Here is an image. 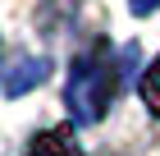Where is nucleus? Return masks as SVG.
I'll list each match as a JSON object with an SVG mask.
<instances>
[{
	"label": "nucleus",
	"mask_w": 160,
	"mask_h": 156,
	"mask_svg": "<svg viewBox=\"0 0 160 156\" xmlns=\"http://www.w3.org/2000/svg\"><path fill=\"white\" fill-rule=\"evenodd\" d=\"M114 101V64L105 55H82L69 73V110L78 124H96Z\"/></svg>",
	"instance_id": "obj_1"
},
{
	"label": "nucleus",
	"mask_w": 160,
	"mask_h": 156,
	"mask_svg": "<svg viewBox=\"0 0 160 156\" xmlns=\"http://www.w3.org/2000/svg\"><path fill=\"white\" fill-rule=\"evenodd\" d=\"M133 5V14H151V9H160V0H128Z\"/></svg>",
	"instance_id": "obj_5"
},
{
	"label": "nucleus",
	"mask_w": 160,
	"mask_h": 156,
	"mask_svg": "<svg viewBox=\"0 0 160 156\" xmlns=\"http://www.w3.org/2000/svg\"><path fill=\"white\" fill-rule=\"evenodd\" d=\"M46 69H50L46 60H23V64H18V69L9 73V83H5V92H9V96L28 92V87H32V83H41V78H46Z\"/></svg>",
	"instance_id": "obj_3"
},
{
	"label": "nucleus",
	"mask_w": 160,
	"mask_h": 156,
	"mask_svg": "<svg viewBox=\"0 0 160 156\" xmlns=\"http://www.w3.org/2000/svg\"><path fill=\"white\" fill-rule=\"evenodd\" d=\"M28 156H78L73 129H69V124H55V129L37 133V138L28 143Z\"/></svg>",
	"instance_id": "obj_2"
},
{
	"label": "nucleus",
	"mask_w": 160,
	"mask_h": 156,
	"mask_svg": "<svg viewBox=\"0 0 160 156\" xmlns=\"http://www.w3.org/2000/svg\"><path fill=\"white\" fill-rule=\"evenodd\" d=\"M142 101H147V110L160 120V55H156V64L147 69V78H142Z\"/></svg>",
	"instance_id": "obj_4"
}]
</instances>
